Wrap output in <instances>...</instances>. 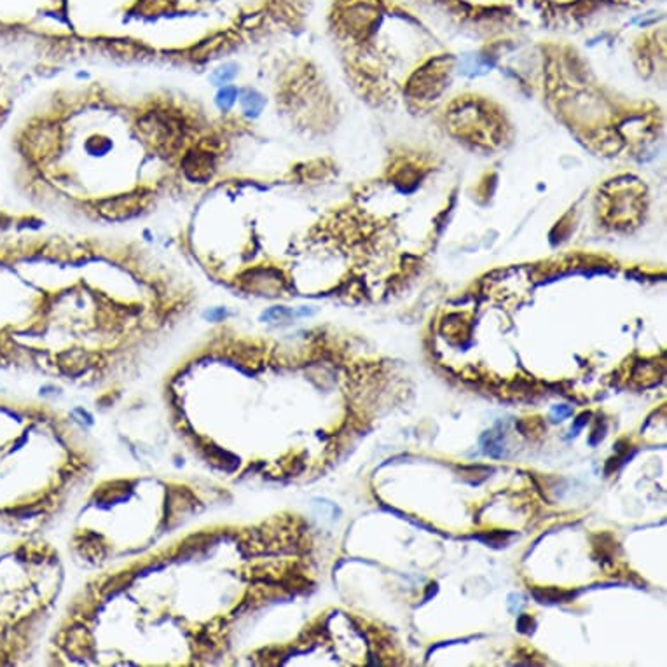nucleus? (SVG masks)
Listing matches in <instances>:
<instances>
[{
	"instance_id": "6",
	"label": "nucleus",
	"mask_w": 667,
	"mask_h": 667,
	"mask_svg": "<svg viewBox=\"0 0 667 667\" xmlns=\"http://www.w3.org/2000/svg\"><path fill=\"white\" fill-rule=\"evenodd\" d=\"M571 414H573V409L569 407V405H554L551 411V416L554 421H562L566 420V418H569Z\"/></svg>"
},
{
	"instance_id": "7",
	"label": "nucleus",
	"mask_w": 667,
	"mask_h": 667,
	"mask_svg": "<svg viewBox=\"0 0 667 667\" xmlns=\"http://www.w3.org/2000/svg\"><path fill=\"white\" fill-rule=\"evenodd\" d=\"M522 606H524V598H522L521 594H517V592H512V594L508 596V612L517 615L522 610Z\"/></svg>"
},
{
	"instance_id": "8",
	"label": "nucleus",
	"mask_w": 667,
	"mask_h": 667,
	"mask_svg": "<svg viewBox=\"0 0 667 667\" xmlns=\"http://www.w3.org/2000/svg\"><path fill=\"white\" fill-rule=\"evenodd\" d=\"M227 317V310L226 308H212L204 313V318L210 321H222L224 318Z\"/></svg>"
},
{
	"instance_id": "5",
	"label": "nucleus",
	"mask_w": 667,
	"mask_h": 667,
	"mask_svg": "<svg viewBox=\"0 0 667 667\" xmlns=\"http://www.w3.org/2000/svg\"><path fill=\"white\" fill-rule=\"evenodd\" d=\"M112 140L105 135H93L85 142L86 154L93 157H105L112 150Z\"/></svg>"
},
{
	"instance_id": "9",
	"label": "nucleus",
	"mask_w": 667,
	"mask_h": 667,
	"mask_svg": "<svg viewBox=\"0 0 667 667\" xmlns=\"http://www.w3.org/2000/svg\"><path fill=\"white\" fill-rule=\"evenodd\" d=\"M589 420H591V412H582V414H580L578 418H576V420H575V423H573L571 435L578 434V432L582 430V428L589 423Z\"/></svg>"
},
{
	"instance_id": "10",
	"label": "nucleus",
	"mask_w": 667,
	"mask_h": 667,
	"mask_svg": "<svg viewBox=\"0 0 667 667\" xmlns=\"http://www.w3.org/2000/svg\"><path fill=\"white\" fill-rule=\"evenodd\" d=\"M535 625V622H533L531 619H529L528 615H521L519 616V620H517V629L521 632H526V631H529V629Z\"/></svg>"
},
{
	"instance_id": "4",
	"label": "nucleus",
	"mask_w": 667,
	"mask_h": 667,
	"mask_svg": "<svg viewBox=\"0 0 667 667\" xmlns=\"http://www.w3.org/2000/svg\"><path fill=\"white\" fill-rule=\"evenodd\" d=\"M238 98H240V88L234 85H226L220 86L219 91L215 95V105L220 112L227 114L229 110H233V107L236 105Z\"/></svg>"
},
{
	"instance_id": "3",
	"label": "nucleus",
	"mask_w": 667,
	"mask_h": 667,
	"mask_svg": "<svg viewBox=\"0 0 667 667\" xmlns=\"http://www.w3.org/2000/svg\"><path fill=\"white\" fill-rule=\"evenodd\" d=\"M238 72H240V66L238 63L234 62H226L222 63L220 66H217L212 73H210V82H212L215 88H220V86L231 85L234 79L238 77Z\"/></svg>"
},
{
	"instance_id": "1",
	"label": "nucleus",
	"mask_w": 667,
	"mask_h": 667,
	"mask_svg": "<svg viewBox=\"0 0 667 667\" xmlns=\"http://www.w3.org/2000/svg\"><path fill=\"white\" fill-rule=\"evenodd\" d=\"M238 100H240L241 112L248 119H257L263 114L264 107H266V98L257 89L252 88L240 89V98Z\"/></svg>"
},
{
	"instance_id": "2",
	"label": "nucleus",
	"mask_w": 667,
	"mask_h": 667,
	"mask_svg": "<svg viewBox=\"0 0 667 667\" xmlns=\"http://www.w3.org/2000/svg\"><path fill=\"white\" fill-rule=\"evenodd\" d=\"M481 444L484 454L491 456V458H504L505 456L504 432L499 428H492V430L486 432L481 438Z\"/></svg>"
}]
</instances>
